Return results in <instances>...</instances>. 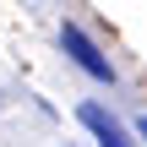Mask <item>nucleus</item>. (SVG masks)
Returning <instances> with one entry per match:
<instances>
[{"instance_id": "7ed1b4c3", "label": "nucleus", "mask_w": 147, "mask_h": 147, "mask_svg": "<svg viewBox=\"0 0 147 147\" xmlns=\"http://www.w3.org/2000/svg\"><path fill=\"white\" fill-rule=\"evenodd\" d=\"M136 136H142V142H147V115H142V120H136Z\"/></svg>"}, {"instance_id": "f03ea898", "label": "nucleus", "mask_w": 147, "mask_h": 147, "mask_svg": "<svg viewBox=\"0 0 147 147\" xmlns=\"http://www.w3.org/2000/svg\"><path fill=\"white\" fill-rule=\"evenodd\" d=\"M76 115H82V125L93 131V142H98V147H136V142H131V131H125L104 104H82Z\"/></svg>"}, {"instance_id": "f257e3e1", "label": "nucleus", "mask_w": 147, "mask_h": 147, "mask_svg": "<svg viewBox=\"0 0 147 147\" xmlns=\"http://www.w3.org/2000/svg\"><path fill=\"white\" fill-rule=\"evenodd\" d=\"M60 49H65V55H71V60H76V65L93 76V82H115L109 55H104V49H98V44H93V38L76 27V22H65V27H60Z\"/></svg>"}]
</instances>
